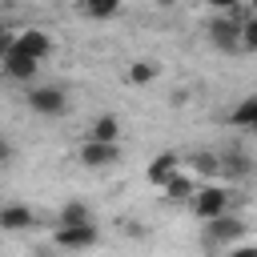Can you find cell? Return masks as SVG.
<instances>
[{"mask_svg": "<svg viewBox=\"0 0 257 257\" xmlns=\"http://www.w3.org/2000/svg\"><path fill=\"white\" fill-rule=\"evenodd\" d=\"M189 209H193L197 221H217V217H225V213H229V185H201V189L193 193Z\"/></svg>", "mask_w": 257, "mask_h": 257, "instance_id": "cell-1", "label": "cell"}, {"mask_svg": "<svg viewBox=\"0 0 257 257\" xmlns=\"http://www.w3.org/2000/svg\"><path fill=\"white\" fill-rule=\"evenodd\" d=\"M24 100H28V108H32L36 116H60V112L68 108V96H64V88H56V84H28Z\"/></svg>", "mask_w": 257, "mask_h": 257, "instance_id": "cell-2", "label": "cell"}, {"mask_svg": "<svg viewBox=\"0 0 257 257\" xmlns=\"http://www.w3.org/2000/svg\"><path fill=\"white\" fill-rule=\"evenodd\" d=\"M52 241L60 253H80V249H92L100 241V225H56Z\"/></svg>", "mask_w": 257, "mask_h": 257, "instance_id": "cell-3", "label": "cell"}, {"mask_svg": "<svg viewBox=\"0 0 257 257\" xmlns=\"http://www.w3.org/2000/svg\"><path fill=\"white\" fill-rule=\"evenodd\" d=\"M241 233H245V221L233 217V213H225V217H217V221H205V241H209V245H233Z\"/></svg>", "mask_w": 257, "mask_h": 257, "instance_id": "cell-4", "label": "cell"}, {"mask_svg": "<svg viewBox=\"0 0 257 257\" xmlns=\"http://www.w3.org/2000/svg\"><path fill=\"white\" fill-rule=\"evenodd\" d=\"M36 225H40L36 209H28V205H0V229L4 233H32Z\"/></svg>", "mask_w": 257, "mask_h": 257, "instance_id": "cell-5", "label": "cell"}, {"mask_svg": "<svg viewBox=\"0 0 257 257\" xmlns=\"http://www.w3.org/2000/svg\"><path fill=\"white\" fill-rule=\"evenodd\" d=\"M0 72L8 76V80H20V84H32L36 80V72H40V60H32V56H24V52H8L4 60H0Z\"/></svg>", "mask_w": 257, "mask_h": 257, "instance_id": "cell-6", "label": "cell"}, {"mask_svg": "<svg viewBox=\"0 0 257 257\" xmlns=\"http://www.w3.org/2000/svg\"><path fill=\"white\" fill-rule=\"evenodd\" d=\"M16 52H24V56H32V60H44V56L52 52V36H48L44 28H20V32H16Z\"/></svg>", "mask_w": 257, "mask_h": 257, "instance_id": "cell-7", "label": "cell"}, {"mask_svg": "<svg viewBox=\"0 0 257 257\" xmlns=\"http://www.w3.org/2000/svg\"><path fill=\"white\" fill-rule=\"evenodd\" d=\"M177 173H181V157H177L173 149H165V153H157V157L149 161V169H145V181L161 189V185H165V181H173Z\"/></svg>", "mask_w": 257, "mask_h": 257, "instance_id": "cell-8", "label": "cell"}, {"mask_svg": "<svg viewBox=\"0 0 257 257\" xmlns=\"http://www.w3.org/2000/svg\"><path fill=\"white\" fill-rule=\"evenodd\" d=\"M209 40L229 52V48L241 44V24H237L233 16H213V20H209Z\"/></svg>", "mask_w": 257, "mask_h": 257, "instance_id": "cell-9", "label": "cell"}, {"mask_svg": "<svg viewBox=\"0 0 257 257\" xmlns=\"http://www.w3.org/2000/svg\"><path fill=\"white\" fill-rule=\"evenodd\" d=\"M116 157H120V149H116V145H100V141H84L80 153H76V161H80L84 169H104V165H112Z\"/></svg>", "mask_w": 257, "mask_h": 257, "instance_id": "cell-10", "label": "cell"}, {"mask_svg": "<svg viewBox=\"0 0 257 257\" xmlns=\"http://www.w3.org/2000/svg\"><path fill=\"white\" fill-rule=\"evenodd\" d=\"M197 189H201V185H197V177L181 169L173 181H165V185H161V197H165V201H173V205H189Z\"/></svg>", "mask_w": 257, "mask_h": 257, "instance_id": "cell-11", "label": "cell"}, {"mask_svg": "<svg viewBox=\"0 0 257 257\" xmlns=\"http://www.w3.org/2000/svg\"><path fill=\"white\" fill-rule=\"evenodd\" d=\"M229 124H233V128H245V133L257 137V92L241 96V100L229 108Z\"/></svg>", "mask_w": 257, "mask_h": 257, "instance_id": "cell-12", "label": "cell"}, {"mask_svg": "<svg viewBox=\"0 0 257 257\" xmlns=\"http://www.w3.org/2000/svg\"><path fill=\"white\" fill-rule=\"evenodd\" d=\"M84 141H100V145H116L120 141V120L112 116V112H104V116H96L92 124H88V137Z\"/></svg>", "mask_w": 257, "mask_h": 257, "instance_id": "cell-13", "label": "cell"}, {"mask_svg": "<svg viewBox=\"0 0 257 257\" xmlns=\"http://www.w3.org/2000/svg\"><path fill=\"white\" fill-rule=\"evenodd\" d=\"M56 221L60 225H96V217H92V209L84 201H64L60 213H56Z\"/></svg>", "mask_w": 257, "mask_h": 257, "instance_id": "cell-14", "label": "cell"}, {"mask_svg": "<svg viewBox=\"0 0 257 257\" xmlns=\"http://www.w3.org/2000/svg\"><path fill=\"white\" fill-rule=\"evenodd\" d=\"M157 72H161V68H157L153 60H133V64H128V72H124V80L141 88V84H153V80H157Z\"/></svg>", "mask_w": 257, "mask_h": 257, "instance_id": "cell-15", "label": "cell"}, {"mask_svg": "<svg viewBox=\"0 0 257 257\" xmlns=\"http://www.w3.org/2000/svg\"><path fill=\"white\" fill-rule=\"evenodd\" d=\"M80 12L92 16V20H108L120 12V0H80Z\"/></svg>", "mask_w": 257, "mask_h": 257, "instance_id": "cell-16", "label": "cell"}, {"mask_svg": "<svg viewBox=\"0 0 257 257\" xmlns=\"http://www.w3.org/2000/svg\"><path fill=\"white\" fill-rule=\"evenodd\" d=\"M217 173H225V177H245L249 173V161L241 157V153H221V169Z\"/></svg>", "mask_w": 257, "mask_h": 257, "instance_id": "cell-17", "label": "cell"}, {"mask_svg": "<svg viewBox=\"0 0 257 257\" xmlns=\"http://www.w3.org/2000/svg\"><path fill=\"white\" fill-rule=\"evenodd\" d=\"M217 169H221V157H213V153H197V157H193V173L209 177V173H217Z\"/></svg>", "mask_w": 257, "mask_h": 257, "instance_id": "cell-18", "label": "cell"}, {"mask_svg": "<svg viewBox=\"0 0 257 257\" xmlns=\"http://www.w3.org/2000/svg\"><path fill=\"white\" fill-rule=\"evenodd\" d=\"M241 48H253V52H257V16H249V20L241 24Z\"/></svg>", "mask_w": 257, "mask_h": 257, "instance_id": "cell-19", "label": "cell"}, {"mask_svg": "<svg viewBox=\"0 0 257 257\" xmlns=\"http://www.w3.org/2000/svg\"><path fill=\"white\" fill-rule=\"evenodd\" d=\"M12 161H16V145H12L8 137H0V169H8Z\"/></svg>", "mask_w": 257, "mask_h": 257, "instance_id": "cell-20", "label": "cell"}, {"mask_svg": "<svg viewBox=\"0 0 257 257\" xmlns=\"http://www.w3.org/2000/svg\"><path fill=\"white\" fill-rule=\"evenodd\" d=\"M12 48H16V32H12V28H0V60H4Z\"/></svg>", "mask_w": 257, "mask_h": 257, "instance_id": "cell-21", "label": "cell"}, {"mask_svg": "<svg viewBox=\"0 0 257 257\" xmlns=\"http://www.w3.org/2000/svg\"><path fill=\"white\" fill-rule=\"evenodd\" d=\"M205 4H209V8L217 12V16H233V8H237L241 0H205Z\"/></svg>", "mask_w": 257, "mask_h": 257, "instance_id": "cell-22", "label": "cell"}, {"mask_svg": "<svg viewBox=\"0 0 257 257\" xmlns=\"http://www.w3.org/2000/svg\"><path fill=\"white\" fill-rule=\"evenodd\" d=\"M225 257H257V245H233L225 249Z\"/></svg>", "mask_w": 257, "mask_h": 257, "instance_id": "cell-23", "label": "cell"}, {"mask_svg": "<svg viewBox=\"0 0 257 257\" xmlns=\"http://www.w3.org/2000/svg\"><path fill=\"white\" fill-rule=\"evenodd\" d=\"M124 233H133V237H145V225H141V221H124Z\"/></svg>", "mask_w": 257, "mask_h": 257, "instance_id": "cell-24", "label": "cell"}, {"mask_svg": "<svg viewBox=\"0 0 257 257\" xmlns=\"http://www.w3.org/2000/svg\"><path fill=\"white\" fill-rule=\"evenodd\" d=\"M32 257H60V253H52V249H36Z\"/></svg>", "mask_w": 257, "mask_h": 257, "instance_id": "cell-25", "label": "cell"}, {"mask_svg": "<svg viewBox=\"0 0 257 257\" xmlns=\"http://www.w3.org/2000/svg\"><path fill=\"white\" fill-rule=\"evenodd\" d=\"M157 4H161V8H173V4H177V0H157Z\"/></svg>", "mask_w": 257, "mask_h": 257, "instance_id": "cell-26", "label": "cell"}, {"mask_svg": "<svg viewBox=\"0 0 257 257\" xmlns=\"http://www.w3.org/2000/svg\"><path fill=\"white\" fill-rule=\"evenodd\" d=\"M249 4H253V16H257V0H249Z\"/></svg>", "mask_w": 257, "mask_h": 257, "instance_id": "cell-27", "label": "cell"}]
</instances>
